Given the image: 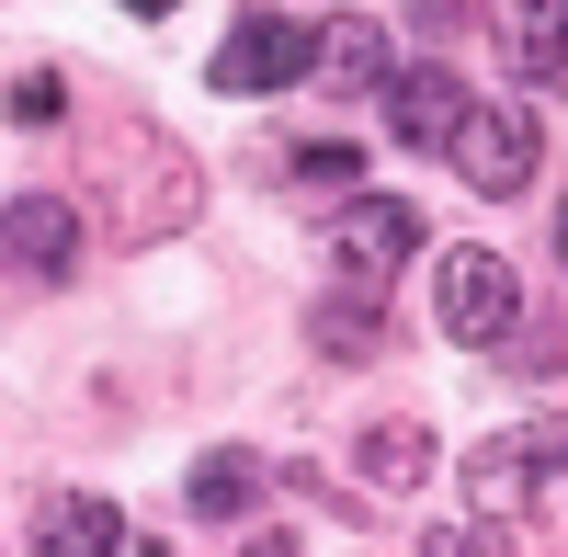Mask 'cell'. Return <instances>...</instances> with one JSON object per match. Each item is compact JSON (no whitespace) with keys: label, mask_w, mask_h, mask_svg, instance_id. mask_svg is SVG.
Instances as JSON below:
<instances>
[{"label":"cell","mask_w":568,"mask_h":557,"mask_svg":"<svg viewBox=\"0 0 568 557\" xmlns=\"http://www.w3.org/2000/svg\"><path fill=\"white\" fill-rule=\"evenodd\" d=\"M444 160L466 171V194H524L535 160H546V136H535L524 103H478V91H466V114H455V136H444Z\"/></svg>","instance_id":"1"},{"label":"cell","mask_w":568,"mask_h":557,"mask_svg":"<svg viewBox=\"0 0 568 557\" xmlns=\"http://www.w3.org/2000/svg\"><path fill=\"white\" fill-rule=\"evenodd\" d=\"M433 318H444V342H500L524 318L511 262L500 251H433Z\"/></svg>","instance_id":"2"},{"label":"cell","mask_w":568,"mask_h":557,"mask_svg":"<svg viewBox=\"0 0 568 557\" xmlns=\"http://www.w3.org/2000/svg\"><path fill=\"white\" fill-rule=\"evenodd\" d=\"M420 251V205L409 194H353L342 205V285L353 296H387V273Z\"/></svg>","instance_id":"3"},{"label":"cell","mask_w":568,"mask_h":557,"mask_svg":"<svg viewBox=\"0 0 568 557\" xmlns=\"http://www.w3.org/2000/svg\"><path fill=\"white\" fill-rule=\"evenodd\" d=\"M318 69V34L296 12H251L240 34L216 45V91H284V80H307Z\"/></svg>","instance_id":"4"},{"label":"cell","mask_w":568,"mask_h":557,"mask_svg":"<svg viewBox=\"0 0 568 557\" xmlns=\"http://www.w3.org/2000/svg\"><path fill=\"white\" fill-rule=\"evenodd\" d=\"M0 251H12V273H34V285H69V262H80V205H69V194H12V205H0Z\"/></svg>","instance_id":"5"},{"label":"cell","mask_w":568,"mask_h":557,"mask_svg":"<svg viewBox=\"0 0 568 557\" xmlns=\"http://www.w3.org/2000/svg\"><path fill=\"white\" fill-rule=\"evenodd\" d=\"M500 12V69L511 80H557L568 69V0H489Z\"/></svg>","instance_id":"6"},{"label":"cell","mask_w":568,"mask_h":557,"mask_svg":"<svg viewBox=\"0 0 568 557\" xmlns=\"http://www.w3.org/2000/svg\"><path fill=\"white\" fill-rule=\"evenodd\" d=\"M455 114H466V80H444V69H398L387 80V136L398 149H444Z\"/></svg>","instance_id":"7"},{"label":"cell","mask_w":568,"mask_h":557,"mask_svg":"<svg viewBox=\"0 0 568 557\" xmlns=\"http://www.w3.org/2000/svg\"><path fill=\"white\" fill-rule=\"evenodd\" d=\"M34 557H125V524H114V500H91V489H58L34 513Z\"/></svg>","instance_id":"8"},{"label":"cell","mask_w":568,"mask_h":557,"mask_svg":"<svg viewBox=\"0 0 568 557\" xmlns=\"http://www.w3.org/2000/svg\"><path fill=\"white\" fill-rule=\"evenodd\" d=\"M353 455H364L375 489H420V478H433V433H409V422H375Z\"/></svg>","instance_id":"9"},{"label":"cell","mask_w":568,"mask_h":557,"mask_svg":"<svg viewBox=\"0 0 568 557\" xmlns=\"http://www.w3.org/2000/svg\"><path fill=\"white\" fill-rule=\"evenodd\" d=\"M251 500H262V467H251V455H205V467H194V513H205V524H240Z\"/></svg>","instance_id":"10"},{"label":"cell","mask_w":568,"mask_h":557,"mask_svg":"<svg viewBox=\"0 0 568 557\" xmlns=\"http://www.w3.org/2000/svg\"><path fill=\"white\" fill-rule=\"evenodd\" d=\"M307 342H318V353H375V296H353V285L318 296V307H307Z\"/></svg>","instance_id":"11"},{"label":"cell","mask_w":568,"mask_h":557,"mask_svg":"<svg viewBox=\"0 0 568 557\" xmlns=\"http://www.w3.org/2000/svg\"><path fill=\"white\" fill-rule=\"evenodd\" d=\"M511 500H535V444H489L478 455V513H511Z\"/></svg>","instance_id":"12"},{"label":"cell","mask_w":568,"mask_h":557,"mask_svg":"<svg viewBox=\"0 0 568 557\" xmlns=\"http://www.w3.org/2000/svg\"><path fill=\"white\" fill-rule=\"evenodd\" d=\"M318 69L342 80V91H364V80H387V45H375L364 23H342V34H318Z\"/></svg>","instance_id":"13"},{"label":"cell","mask_w":568,"mask_h":557,"mask_svg":"<svg viewBox=\"0 0 568 557\" xmlns=\"http://www.w3.org/2000/svg\"><path fill=\"white\" fill-rule=\"evenodd\" d=\"M58 114H69V91L45 80V69H23V80H12V125H58Z\"/></svg>","instance_id":"14"},{"label":"cell","mask_w":568,"mask_h":557,"mask_svg":"<svg viewBox=\"0 0 568 557\" xmlns=\"http://www.w3.org/2000/svg\"><path fill=\"white\" fill-rule=\"evenodd\" d=\"M353 171H364L353 136H318V149H296V182H353Z\"/></svg>","instance_id":"15"},{"label":"cell","mask_w":568,"mask_h":557,"mask_svg":"<svg viewBox=\"0 0 568 557\" xmlns=\"http://www.w3.org/2000/svg\"><path fill=\"white\" fill-rule=\"evenodd\" d=\"M409 23H433V34H444V23H466V0H409Z\"/></svg>","instance_id":"16"},{"label":"cell","mask_w":568,"mask_h":557,"mask_svg":"<svg viewBox=\"0 0 568 557\" xmlns=\"http://www.w3.org/2000/svg\"><path fill=\"white\" fill-rule=\"evenodd\" d=\"M125 12H171V0H125Z\"/></svg>","instance_id":"17"},{"label":"cell","mask_w":568,"mask_h":557,"mask_svg":"<svg viewBox=\"0 0 568 557\" xmlns=\"http://www.w3.org/2000/svg\"><path fill=\"white\" fill-rule=\"evenodd\" d=\"M557 251H568V205H557Z\"/></svg>","instance_id":"18"}]
</instances>
